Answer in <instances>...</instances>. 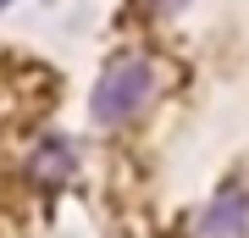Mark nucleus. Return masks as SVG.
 Wrapping results in <instances>:
<instances>
[{"label":"nucleus","mask_w":249,"mask_h":238,"mask_svg":"<svg viewBox=\"0 0 249 238\" xmlns=\"http://www.w3.org/2000/svg\"><path fill=\"white\" fill-rule=\"evenodd\" d=\"M150 100V67L139 61V55H116L106 67V78L94 83V122H127V116H139V106Z\"/></svg>","instance_id":"f257e3e1"},{"label":"nucleus","mask_w":249,"mask_h":238,"mask_svg":"<svg viewBox=\"0 0 249 238\" xmlns=\"http://www.w3.org/2000/svg\"><path fill=\"white\" fill-rule=\"evenodd\" d=\"M249 233V188H222L199 211V238H244Z\"/></svg>","instance_id":"f03ea898"},{"label":"nucleus","mask_w":249,"mask_h":238,"mask_svg":"<svg viewBox=\"0 0 249 238\" xmlns=\"http://www.w3.org/2000/svg\"><path fill=\"white\" fill-rule=\"evenodd\" d=\"M72 166H78V155H72L61 139L39 144V155H34V177H39V188H50V183H61V177H72Z\"/></svg>","instance_id":"7ed1b4c3"},{"label":"nucleus","mask_w":249,"mask_h":238,"mask_svg":"<svg viewBox=\"0 0 249 238\" xmlns=\"http://www.w3.org/2000/svg\"><path fill=\"white\" fill-rule=\"evenodd\" d=\"M0 6H11V0H0Z\"/></svg>","instance_id":"20e7f679"}]
</instances>
